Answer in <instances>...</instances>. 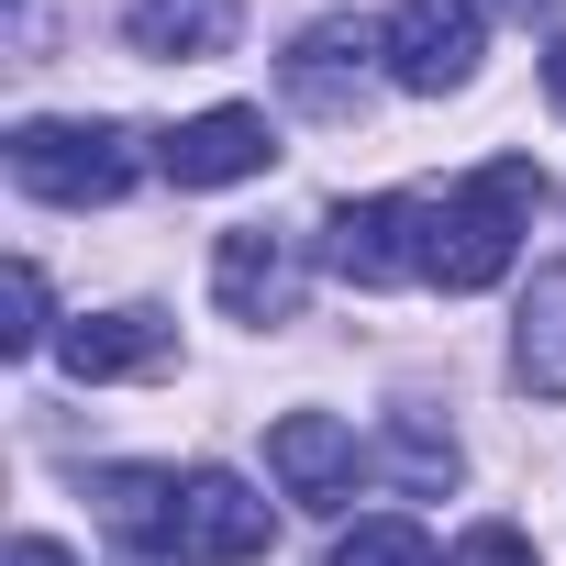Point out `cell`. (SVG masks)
<instances>
[{
  "label": "cell",
  "mask_w": 566,
  "mask_h": 566,
  "mask_svg": "<svg viewBox=\"0 0 566 566\" xmlns=\"http://www.w3.org/2000/svg\"><path fill=\"white\" fill-rule=\"evenodd\" d=\"M544 101H555V112H566V34H555V45H544Z\"/></svg>",
  "instance_id": "ac0fdd59"
},
{
  "label": "cell",
  "mask_w": 566,
  "mask_h": 566,
  "mask_svg": "<svg viewBox=\"0 0 566 566\" xmlns=\"http://www.w3.org/2000/svg\"><path fill=\"white\" fill-rule=\"evenodd\" d=\"M12 566H78V555H67L56 533H23V544H12Z\"/></svg>",
  "instance_id": "e0dca14e"
},
{
  "label": "cell",
  "mask_w": 566,
  "mask_h": 566,
  "mask_svg": "<svg viewBox=\"0 0 566 566\" xmlns=\"http://www.w3.org/2000/svg\"><path fill=\"white\" fill-rule=\"evenodd\" d=\"M533 200H544V178L522 167V156H489L455 200H433V290H500L511 277V255H522V222H533Z\"/></svg>",
  "instance_id": "6da1fadb"
},
{
  "label": "cell",
  "mask_w": 566,
  "mask_h": 566,
  "mask_svg": "<svg viewBox=\"0 0 566 566\" xmlns=\"http://www.w3.org/2000/svg\"><path fill=\"white\" fill-rule=\"evenodd\" d=\"M233 23H244L233 0H123V45H134V56H178V67L222 56Z\"/></svg>",
  "instance_id": "8fae6325"
},
{
  "label": "cell",
  "mask_w": 566,
  "mask_h": 566,
  "mask_svg": "<svg viewBox=\"0 0 566 566\" xmlns=\"http://www.w3.org/2000/svg\"><path fill=\"white\" fill-rule=\"evenodd\" d=\"M178 566H244V555H266V500L244 489V478H222V467H189V489H178V544H167Z\"/></svg>",
  "instance_id": "8992f818"
},
{
  "label": "cell",
  "mask_w": 566,
  "mask_h": 566,
  "mask_svg": "<svg viewBox=\"0 0 566 566\" xmlns=\"http://www.w3.org/2000/svg\"><path fill=\"white\" fill-rule=\"evenodd\" d=\"M511 367H522V389H533V400H566V266H544V277H533Z\"/></svg>",
  "instance_id": "4fadbf2b"
},
{
  "label": "cell",
  "mask_w": 566,
  "mask_h": 566,
  "mask_svg": "<svg viewBox=\"0 0 566 566\" xmlns=\"http://www.w3.org/2000/svg\"><path fill=\"white\" fill-rule=\"evenodd\" d=\"M334 566H444V555H433V533H422L411 511H378V522H356V533L334 544Z\"/></svg>",
  "instance_id": "5bb4252c"
},
{
  "label": "cell",
  "mask_w": 566,
  "mask_h": 566,
  "mask_svg": "<svg viewBox=\"0 0 566 566\" xmlns=\"http://www.w3.org/2000/svg\"><path fill=\"white\" fill-rule=\"evenodd\" d=\"M367 56H378V34H367L356 12L312 23V34H301V56H290V101H301V112H323V123H345V112L367 101Z\"/></svg>",
  "instance_id": "9c48e42d"
},
{
  "label": "cell",
  "mask_w": 566,
  "mask_h": 566,
  "mask_svg": "<svg viewBox=\"0 0 566 566\" xmlns=\"http://www.w3.org/2000/svg\"><path fill=\"white\" fill-rule=\"evenodd\" d=\"M178 356V334L156 323V312H78L67 334H56V367L90 389V378H156Z\"/></svg>",
  "instance_id": "ba28073f"
},
{
  "label": "cell",
  "mask_w": 566,
  "mask_h": 566,
  "mask_svg": "<svg viewBox=\"0 0 566 566\" xmlns=\"http://www.w3.org/2000/svg\"><path fill=\"white\" fill-rule=\"evenodd\" d=\"M0 345H12V356L45 345V266L34 255H12V323H0Z\"/></svg>",
  "instance_id": "9a60e30c"
},
{
  "label": "cell",
  "mask_w": 566,
  "mask_h": 566,
  "mask_svg": "<svg viewBox=\"0 0 566 566\" xmlns=\"http://www.w3.org/2000/svg\"><path fill=\"white\" fill-rule=\"evenodd\" d=\"M266 156H277V134H266V112H244V101L189 112V123H167V134H156L167 189H233V178H266Z\"/></svg>",
  "instance_id": "5b68a950"
},
{
  "label": "cell",
  "mask_w": 566,
  "mask_h": 566,
  "mask_svg": "<svg viewBox=\"0 0 566 566\" xmlns=\"http://www.w3.org/2000/svg\"><path fill=\"white\" fill-rule=\"evenodd\" d=\"M444 566H533V544H522L511 522H478V533H467V544H455Z\"/></svg>",
  "instance_id": "2e32d148"
},
{
  "label": "cell",
  "mask_w": 566,
  "mask_h": 566,
  "mask_svg": "<svg viewBox=\"0 0 566 566\" xmlns=\"http://www.w3.org/2000/svg\"><path fill=\"white\" fill-rule=\"evenodd\" d=\"M266 467H277V489H290V500L334 511V500L356 489V422H334V411H290V422H266Z\"/></svg>",
  "instance_id": "52a82bcc"
},
{
  "label": "cell",
  "mask_w": 566,
  "mask_h": 566,
  "mask_svg": "<svg viewBox=\"0 0 566 566\" xmlns=\"http://www.w3.org/2000/svg\"><path fill=\"white\" fill-rule=\"evenodd\" d=\"M500 12H555V0H500Z\"/></svg>",
  "instance_id": "d6986e66"
},
{
  "label": "cell",
  "mask_w": 566,
  "mask_h": 566,
  "mask_svg": "<svg viewBox=\"0 0 566 566\" xmlns=\"http://www.w3.org/2000/svg\"><path fill=\"white\" fill-rule=\"evenodd\" d=\"M211 301H222L233 323H290V301H301L290 233H222V255H211Z\"/></svg>",
  "instance_id": "30bf717a"
},
{
  "label": "cell",
  "mask_w": 566,
  "mask_h": 566,
  "mask_svg": "<svg viewBox=\"0 0 566 566\" xmlns=\"http://www.w3.org/2000/svg\"><path fill=\"white\" fill-rule=\"evenodd\" d=\"M178 489H189V478H167V467H101V478H90L101 522H112L134 555H167V544H178Z\"/></svg>",
  "instance_id": "7c38bea8"
},
{
  "label": "cell",
  "mask_w": 566,
  "mask_h": 566,
  "mask_svg": "<svg viewBox=\"0 0 566 566\" xmlns=\"http://www.w3.org/2000/svg\"><path fill=\"white\" fill-rule=\"evenodd\" d=\"M12 178L34 200H56V211H101V200L134 189V145L112 123H23L12 134Z\"/></svg>",
  "instance_id": "7a4b0ae2"
},
{
  "label": "cell",
  "mask_w": 566,
  "mask_h": 566,
  "mask_svg": "<svg viewBox=\"0 0 566 566\" xmlns=\"http://www.w3.org/2000/svg\"><path fill=\"white\" fill-rule=\"evenodd\" d=\"M334 266L356 290H411V277H433V200H345L334 211Z\"/></svg>",
  "instance_id": "277c9868"
},
{
  "label": "cell",
  "mask_w": 566,
  "mask_h": 566,
  "mask_svg": "<svg viewBox=\"0 0 566 566\" xmlns=\"http://www.w3.org/2000/svg\"><path fill=\"white\" fill-rule=\"evenodd\" d=\"M378 56L400 90L444 101L478 78V0H389V23H378Z\"/></svg>",
  "instance_id": "3957f363"
}]
</instances>
